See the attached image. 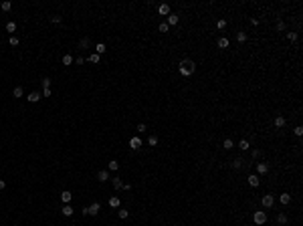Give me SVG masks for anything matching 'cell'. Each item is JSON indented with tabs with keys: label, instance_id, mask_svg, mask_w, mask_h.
<instances>
[{
	"label": "cell",
	"instance_id": "21",
	"mask_svg": "<svg viewBox=\"0 0 303 226\" xmlns=\"http://www.w3.org/2000/svg\"><path fill=\"white\" fill-rule=\"evenodd\" d=\"M107 204H109L111 208H119V204H121V202H119V198H117V196H111V198H109V202H107Z\"/></svg>",
	"mask_w": 303,
	"mask_h": 226
},
{
	"label": "cell",
	"instance_id": "2",
	"mask_svg": "<svg viewBox=\"0 0 303 226\" xmlns=\"http://www.w3.org/2000/svg\"><path fill=\"white\" fill-rule=\"evenodd\" d=\"M253 220H255V224L263 226V224H265V222H267V214H265L263 210H257V212L253 214Z\"/></svg>",
	"mask_w": 303,
	"mask_h": 226
},
{
	"label": "cell",
	"instance_id": "9",
	"mask_svg": "<svg viewBox=\"0 0 303 226\" xmlns=\"http://www.w3.org/2000/svg\"><path fill=\"white\" fill-rule=\"evenodd\" d=\"M99 210H101V206L95 202V204H91L89 208H87V214H89V216H97V214H99Z\"/></svg>",
	"mask_w": 303,
	"mask_h": 226
},
{
	"label": "cell",
	"instance_id": "30",
	"mask_svg": "<svg viewBox=\"0 0 303 226\" xmlns=\"http://www.w3.org/2000/svg\"><path fill=\"white\" fill-rule=\"evenodd\" d=\"M89 61H91V63H95V65H99V61H101V56H99V55H97V53H93V55H91V56H89Z\"/></svg>",
	"mask_w": 303,
	"mask_h": 226
},
{
	"label": "cell",
	"instance_id": "42",
	"mask_svg": "<svg viewBox=\"0 0 303 226\" xmlns=\"http://www.w3.org/2000/svg\"><path fill=\"white\" fill-rule=\"evenodd\" d=\"M233 146H235V143H233V139H228V137H226V139H225V147H226V149H230Z\"/></svg>",
	"mask_w": 303,
	"mask_h": 226
},
{
	"label": "cell",
	"instance_id": "29",
	"mask_svg": "<svg viewBox=\"0 0 303 226\" xmlns=\"http://www.w3.org/2000/svg\"><path fill=\"white\" fill-rule=\"evenodd\" d=\"M95 49H97V55H103V53H105V51H107V46H105V45H103V43H99V45H97V46H95Z\"/></svg>",
	"mask_w": 303,
	"mask_h": 226
},
{
	"label": "cell",
	"instance_id": "37",
	"mask_svg": "<svg viewBox=\"0 0 303 226\" xmlns=\"http://www.w3.org/2000/svg\"><path fill=\"white\" fill-rule=\"evenodd\" d=\"M135 131H137V133H144V131H146V123H137Z\"/></svg>",
	"mask_w": 303,
	"mask_h": 226
},
{
	"label": "cell",
	"instance_id": "16",
	"mask_svg": "<svg viewBox=\"0 0 303 226\" xmlns=\"http://www.w3.org/2000/svg\"><path fill=\"white\" fill-rule=\"evenodd\" d=\"M168 26H176L178 24V14H168Z\"/></svg>",
	"mask_w": 303,
	"mask_h": 226
},
{
	"label": "cell",
	"instance_id": "8",
	"mask_svg": "<svg viewBox=\"0 0 303 226\" xmlns=\"http://www.w3.org/2000/svg\"><path fill=\"white\" fill-rule=\"evenodd\" d=\"M259 184H261V178H259L257 174H251V176H249V186H253V188H259Z\"/></svg>",
	"mask_w": 303,
	"mask_h": 226
},
{
	"label": "cell",
	"instance_id": "32",
	"mask_svg": "<svg viewBox=\"0 0 303 226\" xmlns=\"http://www.w3.org/2000/svg\"><path fill=\"white\" fill-rule=\"evenodd\" d=\"M8 43H10L12 46H18V43H20V41H18V36H14V34H12L10 38H8Z\"/></svg>",
	"mask_w": 303,
	"mask_h": 226
},
{
	"label": "cell",
	"instance_id": "40",
	"mask_svg": "<svg viewBox=\"0 0 303 226\" xmlns=\"http://www.w3.org/2000/svg\"><path fill=\"white\" fill-rule=\"evenodd\" d=\"M293 131H295V135H297V137H299V135H303V127H301V125H297V127H295Z\"/></svg>",
	"mask_w": 303,
	"mask_h": 226
},
{
	"label": "cell",
	"instance_id": "12",
	"mask_svg": "<svg viewBox=\"0 0 303 226\" xmlns=\"http://www.w3.org/2000/svg\"><path fill=\"white\" fill-rule=\"evenodd\" d=\"M97 180H99V182H107V180H109V172H107V170L97 172Z\"/></svg>",
	"mask_w": 303,
	"mask_h": 226
},
{
	"label": "cell",
	"instance_id": "38",
	"mask_svg": "<svg viewBox=\"0 0 303 226\" xmlns=\"http://www.w3.org/2000/svg\"><path fill=\"white\" fill-rule=\"evenodd\" d=\"M287 38H289L291 43H295V41H297V33H287Z\"/></svg>",
	"mask_w": 303,
	"mask_h": 226
},
{
	"label": "cell",
	"instance_id": "27",
	"mask_svg": "<svg viewBox=\"0 0 303 226\" xmlns=\"http://www.w3.org/2000/svg\"><path fill=\"white\" fill-rule=\"evenodd\" d=\"M238 147H241V149H243V151H247L249 147H251V143H249L247 139H241V143H238Z\"/></svg>",
	"mask_w": 303,
	"mask_h": 226
},
{
	"label": "cell",
	"instance_id": "44",
	"mask_svg": "<svg viewBox=\"0 0 303 226\" xmlns=\"http://www.w3.org/2000/svg\"><path fill=\"white\" fill-rule=\"evenodd\" d=\"M4 188H6V182H4V180H0V190H4Z\"/></svg>",
	"mask_w": 303,
	"mask_h": 226
},
{
	"label": "cell",
	"instance_id": "31",
	"mask_svg": "<svg viewBox=\"0 0 303 226\" xmlns=\"http://www.w3.org/2000/svg\"><path fill=\"white\" fill-rule=\"evenodd\" d=\"M117 214H119V218H121V220H125V218L129 216V210H125V208H121V210H119Z\"/></svg>",
	"mask_w": 303,
	"mask_h": 226
},
{
	"label": "cell",
	"instance_id": "20",
	"mask_svg": "<svg viewBox=\"0 0 303 226\" xmlns=\"http://www.w3.org/2000/svg\"><path fill=\"white\" fill-rule=\"evenodd\" d=\"M71 198H73V194H71V192H67V190H65V192L61 194V200H63V204H69V202H71Z\"/></svg>",
	"mask_w": 303,
	"mask_h": 226
},
{
	"label": "cell",
	"instance_id": "19",
	"mask_svg": "<svg viewBox=\"0 0 303 226\" xmlns=\"http://www.w3.org/2000/svg\"><path fill=\"white\" fill-rule=\"evenodd\" d=\"M243 166H245V159H243V158H235V159H233V168H235V170L243 168Z\"/></svg>",
	"mask_w": 303,
	"mask_h": 226
},
{
	"label": "cell",
	"instance_id": "24",
	"mask_svg": "<svg viewBox=\"0 0 303 226\" xmlns=\"http://www.w3.org/2000/svg\"><path fill=\"white\" fill-rule=\"evenodd\" d=\"M117 168H119V162H115V159L107 164V170H109V172H115V170H117Z\"/></svg>",
	"mask_w": 303,
	"mask_h": 226
},
{
	"label": "cell",
	"instance_id": "17",
	"mask_svg": "<svg viewBox=\"0 0 303 226\" xmlns=\"http://www.w3.org/2000/svg\"><path fill=\"white\" fill-rule=\"evenodd\" d=\"M113 182V188L115 190H124V182H121V178H111Z\"/></svg>",
	"mask_w": 303,
	"mask_h": 226
},
{
	"label": "cell",
	"instance_id": "14",
	"mask_svg": "<svg viewBox=\"0 0 303 226\" xmlns=\"http://www.w3.org/2000/svg\"><path fill=\"white\" fill-rule=\"evenodd\" d=\"M287 222H289V218H287V214H285V212H281V214L277 216V224H279V226H285Z\"/></svg>",
	"mask_w": 303,
	"mask_h": 226
},
{
	"label": "cell",
	"instance_id": "26",
	"mask_svg": "<svg viewBox=\"0 0 303 226\" xmlns=\"http://www.w3.org/2000/svg\"><path fill=\"white\" fill-rule=\"evenodd\" d=\"M236 41H238V43H245V41H247V33H245V30L236 33Z\"/></svg>",
	"mask_w": 303,
	"mask_h": 226
},
{
	"label": "cell",
	"instance_id": "28",
	"mask_svg": "<svg viewBox=\"0 0 303 226\" xmlns=\"http://www.w3.org/2000/svg\"><path fill=\"white\" fill-rule=\"evenodd\" d=\"M0 8H2V10H4V12H8V10H10V8H12V4H10V2H8V0H4V2L0 4Z\"/></svg>",
	"mask_w": 303,
	"mask_h": 226
},
{
	"label": "cell",
	"instance_id": "4",
	"mask_svg": "<svg viewBox=\"0 0 303 226\" xmlns=\"http://www.w3.org/2000/svg\"><path fill=\"white\" fill-rule=\"evenodd\" d=\"M261 204H263V208H271V206L275 204L273 194H265V196H263V200H261Z\"/></svg>",
	"mask_w": 303,
	"mask_h": 226
},
{
	"label": "cell",
	"instance_id": "7",
	"mask_svg": "<svg viewBox=\"0 0 303 226\" xmlns=\"http://www.w3.org/2000/svg\"><path fill=\"white\" fill-rule=\"evenodd\" d=\"M41 97H43L41 93L33 91V93H28V95H26V101H28V103H36V101H41Z\"/></svg>",
	"mask_w": 303,
	"mask_h": 226
},
{
	"label": "cell",
	"instance_id": "11",
	"mask_svg": "<svg viewBox=\"0 0 303 226\" xmlns=\"http://www.w3.org/2000/svg\"><path fill=\"white\" fill-rule=\"evenodd\" d=\"M129 147H132V149H140V147H142V139H140V137H132V139H129Z\"/></svg>",
	"mask_w": 303,
	"mask_h": 226
},
{
	"label": "cell",
	"instance_id": "34",
	"mask_svg": "<svg viewBox=\"0 0 303 226\" xmlns=\"http://www.w3.org/2000/svg\"><path fill=\"white\" fill-rule=\"evenodd\" d=\"M168 28H170V26L166 22H160V26H158V30H160V33H168Z\"/></svg>",
	"mask_w": 303,
	"mask_h": 226
},
{
	"label": "cell",
	"instance_id": "18",
	"mask_svg": "<svg viewBox=\"0 0 303 226\" xmlns=\"http://www.w3.org/2000/svg\"><path fill=\"white\" fill-rule=\"evenodd\" d=\"M279 200H281V204H285V206H287V204H291V194H287V192L281 194Z\"/></svg>",
	"mask_w": 303,
	"mask_h": 226
},
{
	"label": "cell",
	"instance_id": "33",
	"mask_svg": "<svg viewBox=\"0 0 303 226\" xmlns=\"http://www.w3.org/2000/svg\"><path fill=\"white\" fill-rule=\"evenodd\" d=\"M275 30H277V33H283V30H285V22H283V20H279V22H277V26H275Z\"/></svg>",
	"mask_w": 303,
	"mask_h": 226
},
{
	"label": "cell",
	"instance_id": "35",
	"mask_svg": "<svg viewBox=\"0 0 303 226\" xmlns=\"http://www.w3.org/2000/svg\"><path fill=\"white\" fill-rule=\"evenodd\" d=\"M71 63H73V56H71V55L63 56V65H71Z\"/></svg>",
	"mask_w": 303,
	"mask_h": 226
},
{
	"label": "cell",
	"instance_id": "15",
	"mask_svg": "<svg viewBox=\"0 0 303 226\" xmlns=\"http://www.w3.org/2000/svg\"><path fill=\"white\" fill-rule=\"evenodd\" d=\"M23 95H24V89H23V87H20V85H16V87H14V91H12V97H16V99H20Z\"/></svg>",
	"mask_w": 303,
	"mask_h": 226
},
{
	"label": "cell",
	"instance_id": "1",
	"mask_svg": "<svg viewBox=\"0 0 303 226\" xmlns=\"http://www.w3.org/2000/svg\"><path fill=\"white\" fill-rule=\"evenodd\" d=\"M178 71H180L182 77H190L192 73L196 71V63H194L192 59H184V61L178 65Z\"/></svg>",
	"mask_w": 303,
	"mask_h": 226
},
{
	"label": "cell",
	"instance_id": "10",
	"mask_svg": "<svg viewBox=\"0 0 303 226\" xmlns=\"http://www.w3.org/2000/svg\"><path fill=\"white\" fill-rule=\"evenodd\" d=\"M158 14H160V16H168V14H170V6H168V4H160V6H158Z\"/></svg>",
	"mask_w": 303,
	"mask_h": 226
},
{
	"label": "cell",
	"instance_id": "5",
	"mask_svg": "<svg viewBox=\"0 0 303 226\" xmlns=\"http://www.w3.org/2000/svg\"><path fill=\"white\" fill-rule=\"evenodd\" d=\"M273 123H275V127H277V129H283V127H285V123H287V119H285L283 115H277V117L273 119Z\"/></svg>",
	"mask_w": 303,
	"mask_h": 226
},
{
	"label": "cell",
	"instance_id": "41",
	"mask_svg": "<svg viewBox=\"0 0 303 226\" xmlns=\"http://www.w3.org/2000/svg\"><path fill=\"white\" fill-rule=\"evenodd\" d=\"M216 26H218V28H220V30H222V28H225V26H226V20H225V18H220V20H218V22H216Z\"/></svg>",
	"mask_w": 303,
	"mask_h": 226
},
{
	"label": "cell",
	"instance_id": "13",
	"mask_svg": "<svg viewBox=\"0 0 303 226\" xmlns=\"http://www.w3.org/2000/svg\"><path fill=\"white\" fill-rule=\"evenodd\" d=\"M61 212H63V216H67V218H69V216H73V212H75V208H73V206H69V204H65Z\"/></svg>",
	"mask_w": 303,
	"mask_h": 226
},
{
	"label": "cell",
	"instance_id": "43",
	"mask_svg": "<svg viewBox=\"0 0 303 226\" xmlns=\"http://www.w3.org/2000/svg\"><path fill=\"white\" fill-rule=\"evenodd\" d=\"M41 95H43V97H51V89H43Z\"/></svg>",
	"mask_w": 303,
	"mask_h": 226
},
{
	"label": "cell",
	"instance_id": "6",
	"mask_svg": "<svg viewBox=\"0 0 303 226\" xmlns=\"http://www.w3.org/2000/svg\"><path fill=\"white\" fill-rule=\"evenodd\" d=\"M216 45H218V49H222V51H226V49L230 46V41H228L226 36H220V38L216 41Z\"/></svg>",
	"mask_w": 303,
	"mask_h": 226
},
{
	"label": "cell",
	"instance_id": "36",
	"mask_svg": "<svg viewBox=\"0 0 303 226\" xmlns=\"http://www.w3.org/2000/svg\"><path fill=\"white\" fill-rule=\"evenodd\" d=\"M43 89H51V79H49V77L43 79Z\"/></svg>",
	"mask_w": 303,
	"mask_h": 226
},
{
	"label": "cell",
	"instance_id": "22",
	"mask_svg": "<svg viewBox=\"0 0 303 226\" xmlns=\"http://www.w3.org/2000/svg\"><path fill=\"white\" fill-rule=\"evenodd\" d=\"M89 45H91V41H89V38H87V36L79 41V49H87V46H89Z\"/></svg>",
	"mask_w": 303,
	"mask_h": 226
},
{
	"label": "cell",
	"instance_id": "39",
	"mask_svg": "<svg viewBox=\"0 0 303 226\" xmlns=\"http://www.w3.org/2000/svg\"><path fill=\"white\" fill-rule=\"evenodd\" d=\"M251 156H253V158H261V156H263V151H261V149H253V151H251Z\"/></svg>",
	"mask_w": 303,
	"mask_h": 226
},
{
	"label": "cell",
	"instance_id": "23",
	"mask_svg": "<svg viewBox=\"0 0 303 226\" xmlns=\"http://www.w3.org/2000/svg\"><path fill=\"white\" fill-rule=\"evenodd\" d=\"M158 141H160V139H158V135H150V137H148V146H152V147L158 146Z\"/></svg>",
	"mask_w": 303,
	"mask_h": 226
},
{
	"label": "cell",
	"instance_id": "25",
	"mask_svg": "<svg viewBox=\"0 0 303 226\" xmlns=\"http://www.w3.org/2000/svg\"><path fill=\"white\" fill-rule=\"evenodd\" d=\"M6 33H16V22H6Z\"/></svg>",
	"mask_w": 303,
	"mask_h": 226
},
{
	"label": "cell",
	"instance_id": "3",
	"mask_svg": "<svg viewBox=\"0 0 303 226\" xmlns=\"http://www.w3.org/2000/svg\"><path fill=\"white\" fill-rule=\"evenodd\" d=\"M255 170H257V176H265V174L269 172V164H267V162H257Z\"/></svg>",
	"mask_w": 303,
	"mask_h": 226
}]
</instances>
